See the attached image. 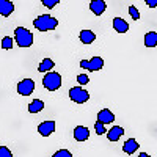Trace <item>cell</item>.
I'll return each instance as SVG.
<instances>
[{"instance_id":"1","label":"cell","mask_w":157,"mask_h":157,"mask_svg":"<svg viewBox=\"0 0 157 157\" xmlns=\"http://www.w3.org/2000/svg\"><path fill=\"white\" fill-rule=\"evenodd\" d=\"M33 25H35V29L39 30V32H49V30L57 29L58 21L55 17H52L50 14H41V16H38L33 21Z\"/></svg>"},{"instance_id":"2","label":"cell","mask_w":157,"mask_h":157,"mask_svg":"<svg viewBox=\"0 0 157 157\" xmlns=\"http://www.w3.org/2000/svg\"><path fill=\"white\" fill-rule=\"evenodd\" d=\"M14 39L19 47H30L33 44V33L25 27H17L14 30Z\"/></svg>"},{"instance_id":"3","label":"cell","mask_w":157,"mask_h":157,"mask_svg":"<svg viewBox=\"0 0 157 157\" xmlns=\"http://www.w3.org/2000/svg\"><path fill=\"white\" fill-rule=\"evenodd\" d=\"M43 85H44V88L49 90V91L58 90V88L61 86V75H60L58 72H49V71H47V74H46L44 78H43Z\"/></svg>"},{"instance_id":"4","label":"cell","mask_w":157,"mask_h":157,"mask_svg":"<svg viewBox=\"0 0 157 157\" xmlns=\"http://www.w3.org/2000/svg\"><path fill=\"white\" fill-rule=\"evenodd\" d=\"M69 98L75 104H83L90 99V93L86 90H83L82 86H74L69 90Z\"/></svg>"},{"instance_id":"5","label":"cell","mask_w":157,"mask_h":157,"mask_svg":"<svg viewBox=\"0 0 157 157\" xmlns=\"http://www.w3.org/2000/svg\"><path fill=\"white\" fill-rule=\"evenodd\" d=\"M80 68L86 71H101L104 68V60L101 57H93L91 60H82Z\"/></svg>"},{"instance_id":"6","label":"cell","mask_w":157,"mask_h":157,"mask_svg":"<svg viewBox=\"0 0 157 157\" xmlns=\"http://www.w3.org/2000/svg\"><path fill=\"white\" fill-rule=\"evenodd\" d=\"M35 91V82L32 78H24V80L19 82L17 85V93L21 96H30L32 93Z\"/></svg>"},{"instance_id":"7","label":"cell","mask_w":157,"mask_h":157,"mask_svg":"<svg viewBox=\"0 0 157 157\" xmlns=\"http://www.w3.org/2000/svg\"><path fill=\"white\" fill-rule=\"evenodd\" d=\"M54 130H55V123L54 121H44L38 126V132L41 134L43 137H49L54 134Z\"/></svg>"},{"instance_id":"8","label":"cell","mask_w":157,"mask_h":157,"mask_svg":"<svg viewBox=\"0 0 157 157\" xmlns=\"http://www.w3.org/2000/svg\"><path fill=\"white\" fill-rule=\"evenodd\" d=\"M90 10L93 11L96 16H101V14H104V11L107 10V5L104 0H93V2L90 3Z\"/></svg>"},{"instance_id":"9","label":"cell","mask_w":157,"mask_h":157,"mask_svg":"<svg viewBox=\"0 0 157 157\" xmlns=\"http://www.w3.org/2000/svg\"><path fill=\"white\" fill-rule=\"evenodd\" d=\"M88 137H90L88 127H85V126H77V127L74 129V138H75L77 141H85V140H88Z\"/></svg>"},{"instance_id":"10","label":"cell","mask_w":157,"mask_h":157,"mask_svg":"<svg viewBox=\"0 0 157 157\" xmlns=\"http://www.w3.org/2000/svg\"><path fill=\"white\" fill-rule=\"evenodd\" d=\"M14 11V5L10 0H0V16L8 17L11 13Z\"/></svg>"},{"instance_id":"11","label":"cell","mask_w":157,"mask_h":157,"mask_svg":"<svg viewBox=\"0 0 157 157\" xmlns=\"http://www.w3.org/2000/svg\"><path fill=\"white\" fill-rule=\"evenodd\" d=\"M98 121H101V123H104V124H110V123L115 121V115H113L110 110L104 109V110H101V112L98 113Z\"/></svg>"},{"instance_id":"12","label":"cell","mask_w":157,"mask_h":157,"mask_svg":"<svg viewBox=\"0 0 157 157\" xmlns=\"http://www.w3.org/2000/svg\"><path fill=\"white\" fill-rule=\"evenodd\" d=\"M121 135H124V129L120 127V126H113L110 130H107V138L110 141H116V140H120Z\"/></svg>"},{"instance_id":"13","label":"cell","mask_w":157,"mask_h":157,"mask_svg":"<svg viewBox=\"0 0 157 157\" xmlns=\"http://www.w3.org/2000/svg\"><path fill=\"white\" fill-rule=\"evenodd\" d=\"M113 29L118 33H126L129 30V24L123 19V17H115L113 19Z\"/></svg>"},{"instance_id":"14","label":"cell","mask_w":157,"mask_h":157,"mask_svg":"<svg viewBox=\"0 0 157 157\" xmlns=\"http://www.w3.org/2000/svg\"><path fill=\"white\" fill-rule=\"evenodd\" d=\"M138 148H140V146H138V141H137L135 138H129V140L124 143L123 151H124L126 154H134Z\"/></svg>"},{"instance_id":"15","label":"cell","mask_w":157,"mask_h":157,"mask_svg":"<svg viewBox=\"0 0 157 157\" xmlns=\"http://www.w3.org/2000/svg\"><path fill=\"white\" fill-rule=\"evenodd\" d=\"M78 38H80V41L83 44H91L96 39V35L91 32V30H82L80 35H78Z\"/></svg>"},{"instance_id":"16","label":"cell","mask_w":157,"mask_h":157,"mask_svg":"<svg viewBox=\"0 0 157 157\" xmlns=\"http://www.w3.org/2000/svg\"><path fill=\"white\" fill-rule=\"evenodd\" d=\"M145 46L146 47H155L157 46V32H149L145 35Z\"/></svg>"},{"instance_id":"17","label":"cell","mask_w":157,"mask_h":157,"mask_svg":"<svg viewBox=\"0 0 157 157\" xmlns=\"http://www.w3.org/2000/svg\"><path fill=\"white\" fill-rule=\"evenodd\" d=\"M44 109V102L41 99H35L30 102V105H29V112L30 113H38V112H41Z\"/></svg>"},{"instance_id":"18","label":"cell","mask_w":157,"mask_h":157,"mask_svg":"<svg viewBox=\"0 0 157 157\" xmlns=\"http://www.w3.org/2000/svg\"><path fill=\"white\" fill-rule=\"evenodd\" d=\"M52 69H54V60H50V58H44L41 61V64L38 66L39 72H47V71H52Z\"/></svg>"},{"instance_id":"19","label":"cell","mask_w":157,"mask_h":157,"mask_svg":"<svg viewBox=\"0 0 157 157\" xmlns=\"http://www.w3.org/2000/svg\"><path fill=\"white\" fill-rule=\"evenodd\" d=\"M13 46H14V39H13L11 36H5V38L2 39V47H3V49L10 50V49H13Z\"/></svg>"},{"instance_id":"20","label":"cell","mask_w":157,"mask_h":157,"mask_svg":"<svg viewBox=\"0 0 157 157\" xmlns=\"http://www.w3.org/2000/svg\"><path fill=\"white\" fill-rule=\"evenodd\" d=\"M94 130H96V134H98V135H104V134H107L105 124L101 123V121H98V123L94 124Z\"/></svg>"},{"instance_id":"21","label":"cell","mask_w":157,"mask_h":157,"mask_svg":"<svg viewBox=\"0 0 157 157\" xmlns=\"http://www.w3.org/2000/svg\"><path fill=\"white\" fill-rule=\"evenodd\" d=\"M77 82H78V85H86L90 82V77L86 74H78L77 75Z\"/></svg>"},{"instance_id":"22","label":"cell","mask_w":157,"mask_h":157,"mask_svg":"<svg viewBox=\"0 0 157 157\" xmlns=\"http://www.w3.org/2000/svg\"><path fill=\"white\" fill-rule=\"evenodd\" d=\"M129 13H130V16H132V19H134V21L140 19V13H138V10H137L134 5H130V6H129Z\"/></svg>"},{"instance_id":"23","label":"cell","mask_w":157,"mask_h":157,"mask_svg":"<svg viewBox=\"0 0 157 157\" xmlns=\"http://www.w3.org/2000/svg\"><path fill=\"white\" fill-rule=\"evenodd\" d=\"M41 3H43L46 8H54L55 5L60 3V0H41Z\"/></svg>"},{"instance_id":"24","label":"cell","mask_w":157,"mask_h":157,"mask_svg":"<svg viewBox=\"0 0 157 157\" xmlns=\"http://www.w3.org/2000/svg\"><path fill=\"white\" fill-rule=\"evenodd\" d=\"M0 157H13V152L6 146H0Z\"/></svg>"},{"instance_id":"25","label":"cell","mask_w":157,"mask_h":157,"mask_svg":"<svg viewBox=\"0 0 157 157\" xmlns=\"http://www.w3.org/2000/svg\"><path fill=\"white\" fill-rule=\"evenodd\" d=\"M54 155H55V157H71L72 154H71L68 149H60V151H57Z\"/></svg>"},{"instance_id":"26","label":"cell","mask_w":157,"mask_h":157,"mask_svg":"<svg viewBox=\"0 0 157 157\" xmlns=\"http://www.w3.org/2000/svg\"><path fill=\"white\" fill-rule=\"evenodd\" d=\"M146 5L149 8H155L157 6V0H146Z\"/></svg>"}]
</instances>
